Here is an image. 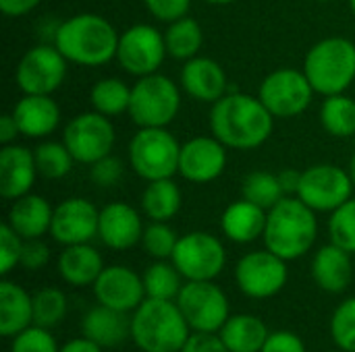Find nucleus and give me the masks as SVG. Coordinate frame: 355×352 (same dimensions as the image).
<instances>
[{"mask_svg": "<svg viewBox=\"0 0 355 352\" xmlns=\"http://www.w3.org/2000/svg\"><path fill=\"white\" fill-rule=\"evenodd\" d=\"M210 133L229 149L250 151L264 145L275 129V116L258 95L225 93L212 104L208 116Z\"/></svg>", "mask_w": 355, "mask_h": 352, "instance_id": "f257e3e1", "label": "nucleus"}, {"mask_svg": "<svg viewBox=\"0 0 355 352\" xmlns=\"http://www.w3.org/2000/svg\"><path fill=\"white\" fill-rule=\"evenodd\" d=\"M121 33L96 12H79L62 21L54 31V46L60 54L81 66H102L116 58Z\"/></svg>", "mask_w": 355, "mask_h": 352, "instance_id": "f03ea898", "label": "nucleus"}, {"mask_svg": "<svg viewBox=\"0 0 355 352\" xmlns=\"http://www.w3.org/2000/svg\"><path fill=\"white\" fill-rule=\"evenodd\" d=\"M264 245L285 261L308 255L318 239L316 212L308 207L297 195L283 197L272 210H268Z\"/></svg>", "mask_w": 355, "mask_h": 352, "instance_id": "7ed1b4c3", "label": "nucleus"}, {"mask_svg": "<svg viewBox=\"0 0 355 352\" xmlns=\"http://www.w3.org/2000/svg\"><path fill=\"white\" fill-rule=\"evenodd\" d=\"M191 336L179 305L164 299H146L131 317V338L141 352H181Z\"/></svg>", "mask_w": 355, "mask_h": 352, "instance_id": "20e7f679", "label": "nucleus"}, {"mask_svg": "<svg viewBox=\"0 0 355 352\" xmlns=\"http://www.w3.org/2000/svg\"><path fill=\"white\" fill-rule=\"evenodd\" d=\"M304 73L316 93H345L355 81V44L341 35L316 41L304 58Z\"/></svg>", "mask_w": 355, "mask_h": 352, "instance_id": "39448f33", "label": "nucleus"}, {"mask_svg": "<svg viewBox=\"0 0 355 352\" xmlns=\"http://www.w3.org/2000/svg\"><path fill=\"white\" fill-rule=\"evenodd\" d=\"M129 164L146 183L179 174L181 143L166 127L139 129L129 141Z\"/></svg>", "mask_w": 355, "mask_h": 352, "instance_id": "423d86ee", "label": "nucleus"}, {"mask_svg": "<svg viewBox=\"0 0 355 352\" xmlns=\"http://www.w3.org/2000/svg\"><path fill=\"white\" fill-rule=\"evenodd\" d=\"M181 110V85L154 73L139 77L131 87L129 116L139 129L168 127Z\"/></svg>", "mask_w": 355, "mask_h": 352, "instance_id": "0eeeda50", "label": "nucleus"}, {"mask_svg": "<svg viewBox=\"0 0 355 352\" xmlns=\"http://www.w3.org/2000/svg\"><path fill=\"white\" fill-rule=\"evenodd\" d=\"M191 332L218 334L231 317V307L225 290L214 280H191L183 284L175 299Z\"/></svg>", "mask_w": 355, "mask_h": 352, "instance_id": "6e6552de", "label": "nucleus"}, {"mask_svg": "<svg viewBox=\"0 0 355 352\" xmlns=\"http://www.w3.org/2000/svg\"><path fill=\"white\" fill-rule=\"evenodd\" d=\"M314 93L306 73L293 66L268 73L258 89V98L275 118H295L304 114L310 108Z\"/></svg>", "mask_w": 355, "mask_h": 352, "instance_id": "1a4fd4ad", "label": "nucleus"}, {"mask_svg": "<svg viewBox=\"0 0 355 352\" xmlns=\"http://www.w3.org/2000/svg\"><path fill=\"white\" fill-rule=\"evenodd\" d=\"M62 141L73 154L75 162L92 166L94 162L112 154L116 131L108 116L92 110L81 112L67 122L62 131Z\"/></svg>", "mask_w": 355, "mask_h": 352, "instance_id": "9d476101", "label": "nucleus"}, {"mask_svg": "<svg viewBox=\"0 0 355 352\" xmlns=\"http://www.w3.org/2000/svg\"><path fill=\"white\" fill-rule=\"evenodd\" d=\"M171 261L187 282L216 280L227 266V249L214 234L196 230L179 237Z\"/></svg>", "mask_w": 355, "mask_h": 352, "instance_id": "9b49d317", "label": "nucleus"}, {"mask_svg": "<svg viewBox=\"0 0 355 352\" xmlns=\"http://www.w3.org/2000/svg\"><path fill=\"white\" fill-rule=\"evenodd\" d=\"M354 180L337 164H314L302 172L297 197L316 214H333L352 199Z\"/></svg>", "mask_w": 355, "mask_h": 352, "instance_id": "f8f14e48", "label": "nucleus"}, {"mask_svg": "<svg viewBox=\"0 0 355 352\" xmlns=\"http://www.w3.org/2000/svg\"><path fill=\"white\" fill-rule=\"evenodd\" d=\"M289 280V268L283 257L264 249L245 253L235 266L237 288L254 301L277 297Z\"/></svg>", "mask_w": 355, "mask_h": 352, "instance_id": "ddd939ff", "label": "nucleus"}, {"mask_svg": "<svg viewBox=\"0 0 355 352\" xmlns=\"http://www.w3.org/2000/svg\"><path fill=\"white\" fill-rule=\"evenodd\" d=\"M69 60L52 44H40L29 48L15 71V81L23 93L52 95L67 79Z\"/></svg>", "mask_w": 355, "mask_h": 352, "instance_id": "4468645a", "label": "nucleus"}, {"mask_svg": "<svg viewBox=\"0 0 355 352\" xmlns=\"http://www.w3.org/2000/svg\"><path fill=\"white\" fill-rule=\"evenodd\" d=\"M166 54L164 33L150 23H137L119 37L116 60L125 73L137 79L158 73Z\"/></svg>", "mask_w": 355, "mask_h": 352, "instance_id": "2eb2a0df", "label": "nucleus"}, {"mask_svg": "<svg viewBox=\"0 0 355 352\" xmlns=\"http://www.w3.org/2000/svg\"><path fill=\"white\" fill-rule=\"evenodd\" d=\"M100 210L83 197H69L54 207L50 234L62 245H81L98 237Z\"/></svg>", "mask_w": 355, "mask_h": 352, "instance_id": "dca6fc26", "label": "nucleus"}, {"mask_svg": "<svg viewBox=\"0 0 355 352\" xmlns=\"http://www.w3.org/2000/svg\"><path fill=\"white\" fill-rule=\"evenodd\" d=\"M227 149L212 133L185 141L181 145L179 174L193 185H208L220 178L227 168Z\"/></svg>", "mask_w": 355, "mask_h": 352, "instance_id": "f3484780", "label": "nucleus"}, {"mask_svg": "<svg viewBox=\"0 0 355 352\" xmlns=\"http://www.w3.org/2000/svg\"><path fill=\"white\" fill-rule=\"evenodd\" d=\"M92 288L100 305L121 313H133L148 299L144 278L127 266L104 268Z\"/></svg>", "mask_w": 355, "mask_h": 352, "instance_id": "a211bd4d", "label": "nucleus"}, {"mask_svg": "<svg viewBox=\"0 0 355 352\" xmlns=\"http://www.w3.org/2000/svg\"><path fill=\"white\" fill-rule=\"evenodd\" d=\"M144 224L139 212L129 203H108L100 210L98 239L112 251H129L141 243Z\"/></svg>", "mask_w": 355, "mask_h": 352, "instance_id": "6ab92c4d", "label": "nucleus"}, {"mask_svg": "<svg viewBox=\"0 0 355 352\" xmlns=\"http://www.w3.org/2000/svg\"><path fill=\"white\" fill-rule=\"evenodd\" d=\"M35 156L29 147L10 143L0 149V195L6 201H15L31 193L37 178Z\"/></svg>", "mask_w": 355, "mask_h": 352, "instance_id": "aec40b11", "label": "nucleus"}, {"mask_svg": "<svg viewBox=\"0 0 355 352\" xmlns=\"http://www.w3.org/2000/svg\"><path fill=\"white\" fill-rule=\"evenodd\" d=\"M227 73L214 58L196 56L181 68V89L198 102H218L227 93Z\"/></svg>", "mask_w": 355, "mask_h": 352, "instance_id": "412c9836", "label": "nucleus"}, {"mask_svg": "<svg viewBox=\"0 0 355 352\" xmlns=\"http://www.w3.org/2000/svg\"><path fill=\"white\" fill-rule=\"evenodd\" d=\"M12 116L19 124V131L27 139H46L50 137L60 122V108L52 95H29L15 104Z\"/></svg>", "mask_w": 355, "mask_h": 352, "instance_id": "4be33fe9", "label": "nucleus"}, {"mask_svg": "<svg viewBox=\"0 0 355 352\" xmlns=\"http://www.w3.org/2000/svg\"><path fill=\"white\" fill-rule=\"evenodd\" d=\"M312 278L329 295H341L349 288L354 278L352 253L335 243L320 247L312 259Z\"/></svg>", "mask_w": 355, "mask_h": 352, "instance_id": "5701e85b", "label": "nucleus"}, {"mask_svg": "<svg viewBox=\"0 0 355 352\" xmlns=\"http://www.w3.org/2000/svg\"><path fill=\"white\" fill-rule=\"evenodd\" d=\"M52 216H54V207L46 197L27 193L12 201L6 222L17 234L29 241V239H42L44 234L50 232Z\"/></svg>", "mask_w": 355, "mask_h": 352, "instance_id": "b1692460", "label": "nucleus"}, {"mask_svg": "<svg viewBox=\"0 0 355 352\" xmlns=\"http://www.w3.org/2000/svg\"><path fill=\"white\" fill-rule=\"evenodd\" d=\"M81 334L102 349L121 346L131 336L129 313H121L98 303L81 319Z\"/></svg>", "mask_w": 355, "mask_h": 352, "instance_id": "393cba45", "label": "nucleus"}, {"mask_svg": "<svg viewBox=\"0 0 355 352\" xmlns=\"http://www.w3.org/2000/svg\"><path fill=\"white\" fill-rule=\"evenodd\" d=\"M104 268L106 266H104L100 251L96 247H92L89 243L64 247L56 261L58 276L67 284L77 286V288L94 286V282L98 280V276L102 274Z\"/></svg>", "mask_w": 355, "mask_h": 352, "instance_id": "a878e982", "label": "nucleus"}, {"mask_svg": "<svg viewBox=\"0 0 355 352\" xmlns=\"http://www.w3.org/2000/svg\"><path fill=\"white\" fill-rule=\"evenodd\" d=\"M266 218H268V212L264 207L241 197L239 201L227 205L220 218V228L229 241L237 245H248V243L258 241L264 234Z\"/></svg>", "mask_w": 355, "mask_h": 352, "instance_id": "bb28decb", "label": "nucleus"}, {"mask_svg": "<svg viewBox=\"0 0 355 352\" xmlns=\"http://www.w3.org/2000/svg\"><path fill=\"white\" fill-rule=\"evenodd\" d=\"M33 326V297L17 282L0 284V334L12 338Z\"/></svg>", "mask_w": 355, "mask_h": 352, "instance_id": "cd10ccee", "label": "nucleus"}, {"mask_svg": "<svg viewBox=\"0 0 355 352\" xmlns=\"http://www.w3.org/2000/svg\"><path fill=\"white\" fill-rule=\"evenodd\" d=\"M218 336L229 352H260L270 332L260 317L250 313H237L227 319Z\"/></svg>", "mask_w": 355, "mask_h": 352, "instance_id": "c85d7f7f", "label": "nucleus"}, {"mask_svg": "<svg viewBox=\"0 0 355 352\" xmlns=\"http://www.w3.org/2000/svg\"><path fill=\"white\" fill-rule=\"evenodd\" d=\"M183 205V195L173 178H160L148 183L141 193V210L152 222L173 220Z\"/></svg>", "mask_w": 355, "mask_h": 352, "instance_id": "c756f323", "label": "nucleus"}, {"mask_svg": "<svg viewBox=\"0 0 355 352\" xmlns=\"http://www.w3.org/2000/svg\"><path fill=\"white\" fill-rule=\"evenodd\" d=\"M166 52L175 60H191L200 56L202 44H204V29L193 17H181L173 23H168L164 31Z\"/></svg>", "mask_w": 355, "mask_h": 352, "instance_id": "7c9ffc66", "label": "nucleus"}, {"mask_svg": "<svg viewBox=\"0 0 355 352\" xmlns=\"http://www.w3.org/2000/svg\"><path fill=\"white\" fill-rule=\"evenodd\" d=\"M320 124L322 129L337 137L347 139L355 135V100L347 93H337L324 98L320 106Z\"/></svg>", "mask_w": 355, "mask_h": 352, "instance_id": "2f4dec72", "label": "nucleus"}, {"mask_svg": "<svg viewBox=\"0 0 355 352\" xmlns=\"http://www.w3.org/2000/svg\"><path fill=\"white\" fill-rule=\"evenodd\" d=\"M89 104L96 112L108 118L125 114L129 112V104H131V87L116 77L100 79L89 89Z\"/></svg>", "mask_w": 355, "mask_h": 352, "instance_id": "473e14b6", "label": "nucleus"}, {"mask_svg": "<svg viewBox=\"0 0 355 352\" xmlns=\"http://www.w3.org/2000/svg\"><path fill=\"white\" fill-rule=\"evenodd\" d=\"M144 286H146V297L148 299H164V301H175L183 288V276L177 270L173 261L166 259H156L146 272H144Z\"/></svg>", "mask_w": 355, "mask_h": 352, "instance_id": "72a5a7b5", "label": "nucleus"}, {"mask_svg": "<svg viewBox=\"0 0 355 352\" xmlns=\"http://www.w3.org/2000/svg\"><path fill=\"white\" fill-rule=\"evenodd\" d=\"M33 156H35L37 174L46 180L64 178L75 164V158L64 145V141H42L33 149Z\"/></svg>", "mask_w": 355, "mask_h": 352, "instance_id": "f704fd0d", "label": "nucleus"}, {"mask_svg": "<svg viewBox=\"0 0 355 352\" xmlns=\"http://www.w3.org/2000/svg\"><path fill=\"white\" fill-rule=\"evenodd\" d=\"M241 197L268 212L287 195L283 191L279 174H272L266 170H256V172L245 174V178L241 183Z\"/></svg>", "mask_w": 355, "mask_h": 352, "instance_id": "c9c22d12", "label": "nucleus"}, {"mask_svg": "<svg viewBox=\"0 0 355 352\" xmlns=\"http://www.w3.org/2000/svg\"><path fill=\"white\" fill-rule=\"evenodd\" d=\"M69 309L67 295L56 286H44L33 295V324L42 328H56Z\"/></svg>", "mask_w": 355, "mask_h": 352, "instance_id": "e433bc0d", "label": "nucleus"}, {"mask_svg": "<svg viewBox=\"0 0 355 352\" xmlns=\"http://www.w3.org/2000/svg\"><path fill=\"white\" fill-rule=\"evenodd\" d=\"M177 243H179V237L168 226V222H150L144 228V237L139 245L154 259H171Z\"/></svg>", "mask_w": 355, "mask_h": 352, "instance_id": "4c0bfd02", "label": "nucleus"}, {"mask_svg": "<svg viewBox=\"0 0 355 352\" xmlns=\"http://www.w3.org/2000/svg\"><path fill=\"white\" fill-rule=\"evenodd\" d=\"M329 237L331 243L355 255V199L352 197L329 218Z\"/></svg>", "mask_w": 355, "mask_h": 352, "instance_id": "58836bf2", "label": "nucleus"}, {"mask_svg": "<svg viewBox=\"0 0 355 352\" xmlns=\"http://www.w3.org/2000/svg\"><path fill=\"white\" fill-rule=\"evenodd\" d=\"M333 342L345 352H355V297L345 299L331 317Z\"/></svg>", "mask_w": 355, "mask_h": 352, "instance_id": "ea45409f", "label": "nucleus"}, {"mask_svg": "<svg viewBox=\"0 0 355 352\" xmlns=\"http://www.w3.org/2000/svg\"><path fill=\"white\" fill-rule=\"evenodd\" d=\"M10 340V352H60L56 338L50 334V330L35 324L19 332Z\"/></svg>", "mask_w": 355, "mask_h": 352, "instance_id": "a19ab883", "label": "nucleus"}, {"mask_svg": "<svg viewBox=\"0 0 355 352\" xmlns=\"http://www.w3.org/2000/svg\"><path fill=\"white\" fill-rule=\"evenodd\" d=\"M25 239L17 234L8 222L0 226V272L2 276H8L17 266H21V253H23Z\"/></svg>", "mask_w": 355, "mask_h": 352, "instance_id": "79ce46f5", "label": "nucleus"}, {"mask_svg": "<svg viewBox=\"0 0 355 352\" xmlns=\"http://www.w3.org/2000/svg\"><path fill=\"white\" fill-rule=\"evenodd\" d=\"M125 174V166L119 158H114L112 154L94 162L89 166V178L96 187H102V189H108V187H114L121 183Z\"/></svg>", "mask_w": 355, "mask_h": 352, "instance_id": "37998d69", "label": "nucleus"}, {"mask_svg": "<svg viewBox=\"0 0 355 352\" xmlns=\"http://www.w3.org/2000/svg\"><path fill=\"white\" fill-rule=\"evenodd\" d=\"M144 6L154 19L162 23H173L181 17H187L191 0H144Z\"/></svg>", "mask_w": 355, "mask_h": 352, "instance_id": "c03bdc74", "label": "nucleus"}, {"mask_svg": "<svg viewBox=\"0 0 355 352\" xmlns=\"http://www.w3.org/2000/svg\"><path fill=\"white\" fill-rule=\"evenodd\" d=\"M50 261V247L42 239H29L23 243V253H21V268L25 270H42Z\"/></svg>", "mask_w": 355, "mask_h": 352, "instance_id": "a18cd8bd", "label": "nucleus"}, {"mask_svg": "<svg viewBox=\"0 0 355 352\" xmlns=\"http://www.w3.org/2000/svg\"><path fill=\"white\" fill-rule=\"evenodd\" d=\"M260 352H308L304 340L293 332H275Z\"/></svg>", "mask_w": 355, "mask_h": 352, "instance_id": "49530a36", "label": "nucleus"}, {"mask_svg": "<svg viewBox=\"0 0 355 352\" xmlns=\"http://www.w3.org/2000/svg\"><path fill=\"white\" fill-rule=\"evenodd\" d=\"M181 352H229L225 342L220 340L218 334H202V332H191L189 340Z\"/></svg>", "mask_w": 355, "mask_h": 352, "instance_id": "de8ad7c7", "label": "nucleus"}, {"mask_svg": "<svg viewBox=\"0 0 355 352\" xmlns=\"http://www.w3.org/2000/svg\"><path fill=\"white\" fill-rule=\"evenodd\" d=\"M42 0H0V10L6 17H23L31 12Z\"/></svg>", "mask_w": 355, "mask_h": 352, "instance_id": "09e8293b", "label": "nucleus"}, {"mask_svg": "<svg viewBox=\"0 0 355 352\" xmlns=\"http://www.w3.org/2000/svg\"><path fill=\"white\" fill-rule=\"evenodd\" d=\"M19 135H21V131H19V124H17L12 112L10 114H2L0 116V143L2 145L17 143V137Z\"/></svg>", "mask_w": 355, "mask_h": 352, "instance_id": "8fccbe9b", "label": "nucleus"}, {"mask_svg": "<svg viewBox=\"0 0 355 352\" xmlns=\"http://www.w3.org/2000/svg\"><path fill=\"white\" fill-rule=\"evenodd\" d=\"M279 180L283 185L285 195H297L300 180H302V172L295 170V168H285L283 172H279Z\"/></svg>", "mask_w": 355, "mask_h": 352, "instance_id": "3c124183", "label": "nucleus"}, {"mask_svg": "<svg viewBox=\"0 0 355 352\" xmlns=\"http://www.w3.org/2000/svg\"><path fill=\"white\" fill-rule=\"evenodd\" d=\"M60 352H104V349L98 346L96 342H92L89 338L81 336V338H73L64 346H60Z\"/></svg>", "mask_w": 355, "mask_h": 352, "instance_id": "603ef678", "label": "nucleus"}, {"mask_svg": "<svg viewBox=\"0 0 355 352\" xmlns=\"http://www.w3.org/2000/svg\"><path fill=\"white\" fill-rule=\"evenodd\" d=\"M202 2L214 4V6H227V4H233V2H237V0H202Z\"/></svg>", "mask_w": 355, "mask_h": 352, "instance_id": "864d4df0", "label": "nucleus"}, {"mask_svg": "<svg viewBox=\"0 0 355 352\" xmlns=\"http://www.w3.org/2000/svg\"><path fill=\"white\" fill-rule=\"evenodd\" d=\"M347 172H349V176H352V180H354V187H355V151H354V156H352V160H349V168H347Z\"/></svg>", "mask_w": 355, "mask_h": 352, "instance_id": "5fc2aeb1", "label": "nucleus"}, {"mask_svg": "<svg viewBox=\"0 0 355 352\" xmlns=\"http://www.w3.org/2000/svg\"><path fill=\"white\" fill-rule=\"evenodd\" d=\"M349 6H352V12L355 15V0H349Z\"/></svg>", "mask_w": 355, "mask_h": 352, "instance_id": "6e6d98bb", "label": "nucleus"}, {"mask_svg": "<svg viewBox=\"0 0 355 352\" xmlns=\"http://www.w3.org/2000/svg\"><path fill=\"white\" fill-rule=\"evenodd\" d=\"M316 2H333V0H316Z\"/></svg>", "mask_w": 355, "mask_h": 352, "instance_id": "4d7b16f0", "label": "nucleus"}, {"mask_svg": "<svg viewBox=\"0 0 355 352\" xmlns=\"http://www.w3.org/2000/svg\"><path fill=\"white\" fill-rule=\"evenodd\" d=\"M331 352H345V351H341V349H339V351H331Z\"/></svg>", "mask_w": 355, "mask_h": 352, "instance_id": "13d9d810", "label": "nucleus"}]
</instances>
